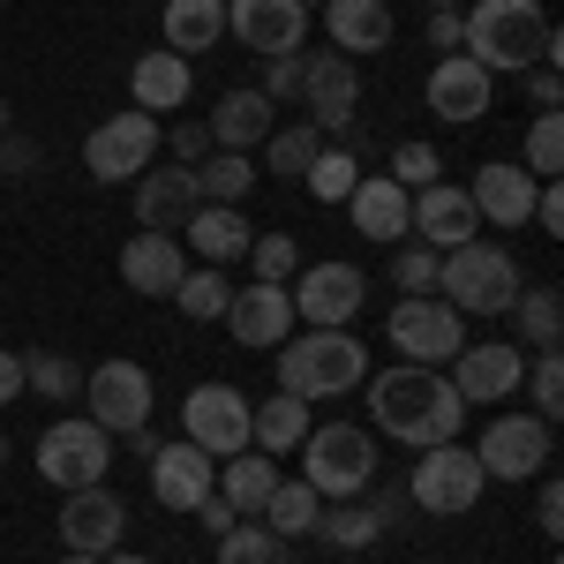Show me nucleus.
<instances>
[{
    "mask_svg": "<svg viewBox=\"0 0 564 564\" xmlns=\"http://www.w3.org/2000/svg\"><path fill=\"white\" fill-rule=\"evenodd\" d=\"M459 53L481 61L489 76H527V68H557L564 39L542 0H467L459 8Z\"/></svg>",
    "mask_w": 564,
    "mask_h": 564,
    "instance_id": "1",
    "label": "nucleus"
},
{
    "mask_svg": "<svg viewBox=\"0 0 564 564\" xmlns=\"http://www.w3.org/2000/svg\"><path fill=\"white\" fill-rule=\"evenodd\" d=\"M369 422L384 436H399L406 452H430V444H452L459 422H467V399L452 391L444 369H414V361H399L384 369L377 384H369Z\"/></svg>",
    "mask_w": 564,
    "mask_h": 564,
    "instance_id": "2",
    "label": "nucleus"
},
{
    "mask_svg": "<svg viewBox=\"0 0 564 564\" xmlns=\"http://www.w3.org/2000/svg\"><path fill=\"white\" fill-rule=\"evenodd\" d=\"M520 263L512 249H497V241H459V249H444L436 257V302H452L459 316H505V308L520 302Z\"/></svg>",
    "mask_w": 564,
    "mask_h": 564,
    "instance_id": "3",
    "label": "nucleus"
},
{
    "mask_svg": "<svg viewBox=\"0 0 564 564\" xmlns=\"http://www.w3.org/2000/svg\"><path fill=\"white\" fill-rule=\"evenodd\" d=\"M279 354V391H294V399H339V391L369 384V347L354 339V332H308V339H286Z\"/></svg>",
    "mask_w": 564,
    "mask_h": 564,
    "instance_id": "4",
    "label": "nucleus"
},
{
    "mask_svg": "<svg viewBox=\"0 0 564 564\" xmlns=\"http://www.w3.org/2000/svg\"><path fill=\"white\" fill-rule=\"evenodd\" d=\"M302 481L324 497V505H339V497H361L369 481H377V436L361 430V422H332V430H308L302 444Z\"/></svg>",
    "mask_w": 564,
    "mask_h": 564,
    "instance_id": "5",
    "label": "nucleus"
},
{
    "mask_svg": "<svg viewBox=\"0 0 564 564\" xmlns=\"http://www.w3.org/2000/svg\"><path fill=\"white\" fill-rule=\"evenodd\" d=\"M489 475H481L475 444H430L422 459H414V475H406V505L414 512H436V520H459V512H475Z\"/></svg>",
    "mask_w": 564,
    "mask_h": 564,
    "instance_id": "6",
    "label": "nucleus"
},
{
    "mask_svg": "<svg viewBox=\"0 0 564 564\" xmlns=\"http://www.w3.org/2000/svg\"><path fill=\"white\" fill-rule=\"evenodd\" d=\"M384 332L399 347V361H414V369H444L452 354L467 347V316L452 302H436V294H399Z\"/></svg>",
    "mask_w": 564,
    "mask_h": 564,
    "instance_id": "7",
    "label": "nucleus"
},
{
    "mask_svg": "<svg viewBox=\"0 0 564 564\" xmlns=\"http://www.w3.org/2000/svg\"><path fill=\"white\" fill-rule=\"evenodd\" d=\"M113 467V436L98 430L90 414H61L53 430L39 436V475L68 497V489H90V481H106Z\"/></svg>",
    "mask_w": 564,
    "mask_h": 564,
    "instance_id": "8",
    "label": "nucleus"
},
{
    "mask_svg": "<svg viewBox=\"0 0 564 564\" xmlns=\"http://www.w3.org/2000/svg\"><path fill=\"white\" fill-rule=\"evenodd\" d=\"M84 406L106 436L151 430V369L143 361H98V369H84Z\"/></svg>",
    "mask_w": 564,
    "mask_h": 564,
    "instance_id": "9",
    "label": "nucleus"
},
{
    "mask_svg": "<svg viewBox=\"0 0 564 564\" xmlns=\"http://www.w3.org/2000/svg\"><path fill=\"white\" fill-rule=\"evenodd\" d=\"M294 316H308V332H347L361 302H369V279H361V263H308L294 271Z\"/></svg>",
    "mask_w": 564,
    "mask_h": 564,
    "instance_id": "10",
    "label": "nucleus"
},
{
    "mask_svg": "<svg viewBox=\"0 0 564 564\" xmlns=\"http://www.w3.org/2000/svg\"><path fill=\"white\" fill-rule=\"evenodd\" d=\"M520 377H527V347L520 339H467L452 354V391L467 406H505L520 399Z\"/></svg>",
    "mask_w": 564,
    "mask_h": 564,
    "instance_id": "11",
    "label": "nucleus"
},
{
    "mask_svg": "<svg viewBox=\"0 0 564 564\" xmlns=\"http://www.w3.org/2000/svg\"><path fill=\"white\" fill-rule=\"evenodd\" d=\"M475 459H481V475H489V481L550 475V422H542V414H497V422L481 430Z\"/></svg>",
    "mask_w": 564,
    "mask_h": 564,
    "instance_id": "12",
    "label": "nucleus"
},
{
    "mask_svg": "<svg viewBox=\"0 0 564 564\" xmlns=\"http://www.w3.org/2000/svg\"><path fill=\"white\" fill-rule=\"evenodd\" d=\"M181 430L196 452H212V459H234V452H249V391L234 384H196L181 399Z\"/></svg>",
    "mask_w": 564,
    "mask_h": 564,
    "instance_id": "13",
    "label": "nucleus"
},
{
    "mask_svg": "<svg viewBox=\"0 0 564 564\" xmlns=\"http://www.w3.org/2000/svg\"><path fill=\"white\" fill-rule=\"evenodd\" d=\"M159 159V121L151 113H113V121H98V129L84 135V166L90 181H135L143 166Z\"/></svg>",
    "mask_w": 564,
    "mask_h": 564,
    "instance_id": "14",
    "label": "nucleus"
},
{
    "mask_svg": "<svg viewBox=\"0 0 564 564\" xmlns=\"http://www.w3.org/2000/svg\"><path fill=\"white\" fill-rule=\"evenodd\" d=\"M302 106H308V129H354V106H361V76L339 45L324 53H302Z\"/></svg>",
    "mask_w": 564,
    "mask_h": 564,
    "instance_id": "15",
    "label": "nucleus"
},
{
    "mask_svg": "<svg viewBox=\"0 0 564 564\" xmlns=\"http://www.w3.org/2000/svg\"><path fill=\"white\" fill-rule=\"evenodd\" d=\"M226 31L249 53H263V61L308 53V8L302 0H226Z\"/></svg>",
    "mask_w": 564,
    "mask_h": 564,
    "instance_id": "16",
    "label": "nucleus"
},
{
    "mask_svg": "<svg viewBox=\"0 0 564 564\" xmlns=\"http://www.w3.org/2000/svg\"><path fill=\"white\" fill-rule=\"evenodd\" d=\"M121 534H129V505H121L106 481H90V489H68V497H61V542H68L76 557H106V550H121Z\"/></svg>",
    "mask_w": 564,
    "mask_h": 564,
    "instance_id": "17",
    "label": "nucleus"
},
{
    "mask_svg": "<svg viewBox=\"0 0 564 564\" xmlns=\"http://www.w3.org/2000/svg\"><path fill=\"white\" fill-rule=\"evenodd\" d=\"M226 332H234V347H249V354H271V347H286L294 339V302H286V286H234V302H226V316H218Z\"/></svg>",
    "mask_w": 564,
    "mask_h": 564,
    "instance_id": "18",
    "label": "nucleus"
},
{
    "mask_svg": "<svg viewBox=\"0 0 564 564\" xmlns=\"http://www.w3.org/2000/svg\"><path fill=\"white\" fill-rule=\"evenodd\" d=\"M406 234H414V241H430L436 257H444V249L475 241L481 218H475V204H467V188H459V181H430V188H414V204H406Z\"/></svg>",
    "mask_w": 564,
    "mask_h": 564,
    "instance_id": "19",
    "label": "nucleus"
},
{
    "mask_svg": "<svg viewBox=\"0 0 564 564\" xmlns=\"http://www.w3.org/2000/svg\"><path fill=\"white\" fill-rule=\"evenodd\" d=\"M430 113L436 121H452V129H475L481 113H489V90H497V76L481 68V61H467V53H444L430 68Z\"/></svg>",
    "mask_w": 564,
    "mask_h": 564,
    "instance_id": "20",
    "label": "nucleus"
},
{
    "mask_svg": "<svg viewBox=\"0 0 564 564\" xmlns=\"http://www.w3.org/2000/svg\"><path fill=\"white\" fill-rule=\"evenodd\" d=\"M212 489H218V459H212V452H196L188 436L151 452V497H159L166 512H196Z\"/></svg>",
    "mask_w": 564,
    "mask_h": 564,
    "instance_id": "21",
    "label": "nucleus"
},
{
    "mask_svg": "<svg viewBox=\"0 0 564 564\" xmlns=\"http://www.w3.org/2000/svg\"><path fill=\"white\" fill-rule=\"evenodd\" d=\"M196 166H143L135 174V218H143V234H174L196 218Z\"/></svg>",
    "mask_w": 564,
    "mask_h": 564,
    "instance_id": "22",
    "label": "nucleus"
},
{
    "mask_svg": "<svg viewBox=\"0 0 564 564\" xmlns=\"http://www.w3.org/2000/svg\"><path fill=\"white\" fill-rule=\"evenodd\" d=\"M467 204H475L481 226H527L534 218V174H527L520 159H489L467 181Z\"/></svg>",
    "mask_w": 564,
    "mask_h": 564,
    "instance_id": "23",
    "label": "nucleus"
},
{
    "mask_svg": "<svg viewBox=\"0 0 564 564\" xmlns=\"http://www.w3.org/2000/svg\"><path fill=\"white\" fill-rule=\"evenodd\" d=\"M406 204H414V196H406L391 174H361L354 196H347V218H354L361 241H384L391 249V241H406Z\"/></svg>",
    "mask_w": 564,
    "mask_h": 564,
    "instance_id": "24",
    "label": "nucleus"
},
{
    "mask_svg": "<svg viewBox=\"0 0 564 564\" xmlns=\"http://www.w3.org/2000/svg\"><path fill=\"white\" fill-rule=\"evenodd\" d=\"M204 129H212L218 151H257L263 135L279 129V106H271L257 84H241V90H226V98L212 106V121H204Z\"/></svg>",
    "mask_w": 564,
    "mask_h": 564,
    "instance_id": "25",
    "label": "nucleus"
},
{
    "mask_svg": "<svg viewBox=\"0 0 564 564\" xmlns=\"http://www.w3.org/2000/svg\"><path fill=\"white\" fill-rule=\"evenodd\" d=\"M129 90H135V113H174V106H188V90H196V68L181 61V53H166V45H151L143 61L129 68Z\"/></svg>",
    "mask_w": 564,
    "mask_h": 564,
    "instance_id": "26",
    "label": "nucleus"
},
{
    "mask_svg": "<svg viewBox=\"0 0 564 564\" xmlns=\"http://www.w3.org/2000/svg\"><path fill=\"white\" fill-rule=\"evenodd\" d=\"M181 271H188V257H181L174 234H135L129 249H121V279H129L135 294H151V302H174Z\"/></svg>",
    "mask_w": 564,
    "mask_h": 564,
    "instance_id": "27",
    "label": "nucleus"
},
{
    "mask_svg": "<svg viewBox=\"0 0 564 564\" xmlns=\"http://www.w3.org/2000/svg\"><path fill=\"white\" fill-rule=\"evenodd\" d=\"M181 241H188V249H196L204 263H218V271H226L234 257H249L257 226L241 218V204H196V218L181 226Z\"/></svg>",
    "mask_w": 564,
    "mask_h": 564,
    "instance_id": "28",
    "label": "nucleus"
},
{
    "mask_svg": "<svg viewBox=\"0 0 564 564\" xmlns=\"http://www.w3.org/2000/svg\"><path fill=\"white\" fill-rule=\"evenodd\" d=\"M159 31H166V53L196 61V53H212L226 39V0H166Z\"/></svg>",
    "mask_w": 564,
    "mask_h": 564,
    "instance_id": "29",
    "label": "nucleus"
},
{
    "mask_svg": "<svg viewBox=\"0 0 564 564\" xmlns=\"http://www.w3.org/2000/svg\"><path fill=\"white\" fill-rule=\"evenodd\" d=\"M324 31H332V45H339V53H384L391 45V8L384 0H332V8H324Z\"/></svg>",
    "mask_w": 564,
    "mask_h": 564,
    "instance_id": "30",
    "label": "nucleus"
},
{
    "mask_svg": "<svg viewBox=\"0 0 564 564\" xmlns=\"http://www.w3.org/2000/svg\"><path fill=\"white\" fill-rule=\"evenodd\" d=\"M271 489H279V459H271V452H257V444H249V452L218 459V497H226L241 520H249V512H263V497H271Z\"/></svg>",
    "mask_w": 564,
    "mask_h": 564,
    "instance_id": "31",
    "label": "nucleus"
},
{
    "mask_svg": "<svg viewBox=\"0 0 564 564\" xmlns=\"http://www.w3.org/2000/svg\"><path fill=\"white\" fill-rule=\"evenodd\" d=\"M308 430H316V422H308V399H294V391H271L263 406H249V444L271 452V459H279V452H294Z\"/></svg>",
    "mask_w": 564,
    "mask_h": 564,
    "instance_id": "32",
    "label": "nucleus"
},
{
    "mask_svg": "<svg viewBox=\"0 0 564 564\" xmlns=\"http://www.w3.org/2000/svg\"><path fill=\"white\" fill-rule=\"evenodd\" d=\"M505 316H520V347H564V294L557 286H520V302L505 308Z\"/></svg>",
    "mask_w": 564,
    "mask_h": 564,
    "instance_id": "33",
    "label": "nucleus"
},
{
    "mask_svg": "<svg viewBox=\"0 0 564 564\" xmlns=\"http://www.w3.org/2000/svg\"><path fill=\"white\" fill-rule=\"evenodd\" d=\"M316 534H324L332 550H377V542H384V520H377L369 497H339L332 512H316Z\"/></svg>",
    "mask_w": 564,
    "mask_h": 564,
    "instance_id": "34",
    "label": "nucleus"
},
{
    "mask_svg": "<svg viewBox=\"0 0 564 564\" xmlns=\"http://www.w3.org/2000/svg\"><path fill=\"white\" fill-rule=\"evenodd\" d=\"M316 512H324V497H316L308 481H279V489L263 497V527H271L279 542H294V534H316Z\"/></svg>",
    "mask_w": 564,
    "mask_h": 564,
    "instance_id": "35",
    "label": "nucleus"
},
{
    "mask_svg": "<svg viewBox=\"0 0 564 564\" xmlns=\"http://www.w3.org/2000/svg\"><path fill=\"white\" fill-rule=\"evenodd\" d=\"M249 188H257L249 151H204V166H196V196L204 204H241Z\"/></svg>",
    "mask_w": 564,
    "mask_h": 564,
    "instance_id": "36",
    "label": "nucleus"
},
{
    "mask_svg": "<svg viewBox=\"0 0 564 564\" xmlns=\"http://www.w3.org/2000/svg\"><path fill=\"white\" fill-rule=\"evenodd\" d=\"M226 302H234V286H226V271H218V263H204V271H181L174 308L188 316V324H218V316H226Z\"/></svg>",
    "mask_w": 564,
    "mask_h": 564,
    "instance_id": "37",
    "label": "nucleus"
},
{
    "mask_svg": "<svg viewBox=\"0 0 564 564\" xmlns=\"http://www.w3.org/2000/svg\"><path fill=\"white\" fill-rule=\"evenodd\" d=\"M263 151H271V174L279 181H302L316 166V151H324V129H308V121H286V129L263 135Z\"/></svg>",
    "mask_w": 564,
    "mask_h": 564,
    "instance_id": "38",
    "label": "nucleus"
},
{
    "mask_svg": "<svg viewBox=\"0 0 564 564\" xmlns=\"http://www.w3.org/2000/svg\"><path fill=\"white\" fill-rule=\"evenodd\" d=\"M354 181H361V159H354L347 143H339V151L324 143V151H316V166L302 174V188L316 196V204H347V196H354Z\"/></svg>",
    "mask_w": 564,
    "mask_h": 564,
    "instance_id": "39",
    "label": "nucleus"
},
{
    "mask_svg": "<svg viewBox=\"0 0 564 564\" xmlns=\"http://www.w3.org/2000/svg\"><path fill=\"white\" fill-rule=\"evenodd\" d=\"M218 564H294V550L271 534V527H249L234 520L226 534H218Z\"/></svg>",
    "mask_w": 564,
    "mask_h": 564,
    "instance_id": "40",
    "label": "nucleus"
},
{
    "mask_svg": "<svg viewBox=\"0 0 564 564\" xmlns=\"http://www.w3.org/2000/svg\"><path fill=\"white\" fill-rule=\"evenodd\" d=\"M23 384L39 391V399H84V369L68 361V354H23Z\"/></svg>",
    "mask_w": 564,
    "mask_h": 564,
    "instance_id": "41",
    "label": "nucleus"
},
{
    "mask_svg": "<svg viewBox=\"0 0 564 564\" xmlns=\"http://www.w3.org/2000/svg\"><path fill=\"white\" fill-rule=\"evenodd\" d=\"M520 384H527V399H534V414H542V422H557V414H564V354L542 347L534 361H527Z\"/></svg>",
    "mask_w": 564,
    "mask_h": 564,
    "instance_id": "42",
    "label": "nucleus"
},
{
    "mask_svg": "<svg viewBox=\"0 0 564 564\" xmlns=\"http://www.w3.org/2000/svg\"><path fill=\"white\" fill-rule=\"evenodd\" d=\"M391 286H406V294H436V249L430 241H391Z\"/></svg>",
    "mask_w": 564,
    "mask_h": 564,
    "instance_id": "43",
    "label": "nucleus"
},
{
    "mask_svg": "<svg viewBox=\"0 0 564 564\" xmlns=\"http://www.w3.org/2000/svg\"><path fill=\"white\" fill-rule=\"evenodd\" d=\"M249 263H257L263 286H286V279L302 271V249H294V234H257V241H249Z\"/></svg>",
    "mask_w": 564,
    "mask_h": 564,
    "instance_id": "44",
    "label": "nucleus"
},
{
    "mask_svg": "<svg viewBox=\"0 0 564 564\" xmlns=\"http://www.w3.org/2000/svg\"><path fill=\"white\" fill-rule=\"evenodd\" d=\"M557 166H564V121L557 113H534V129H527V174L557 181Z\"/></svg>",
    "mask_w": 564,
    "mask_h": 564,
    "instance_id": "45",
    "label": "nucleus"
},
{
    "mask_svg": "<svg viewBox=\"0 0 564 564\" xmlns=\"http://www.w3.org/2000/svg\"><path fill=\"white\" fill-rule=\"evenodd\" d=\"M391 181H399L406 196H414V188H430V181H444L436 143H422V135H414V143H399V151H391Z\"/></svg>",
    "mask_w": 564,
    "mask_h": 564,
    "instance_id": "46",
    "label": "nucleus"
},
{
    "mask_svg": "<svg viewBox=\"0 0 564 564\" xmlns=\"http://www.w3.org/2000/svg\"><path fill=\"white\" fill-rule=\"evenodd\" d=\"M263 98H271V106H294V98H302V53H279V61H263Z\"/></svg>",
    "mask_w": 564,
    "mask_h": 564,
    "instance_id": "47",
    "label": "nucleus"
},
{
    "mask_svg": "<svg viewBox=\"0 0 564 564\" xmlns=\"http://www.w3.org/2000/svg\"><path fill=\"white\" fill-rule=\"evenodd\" d=\"M534 481H542V497H534V527L557 542V534H564V489H557V475H534Z\"/></svg>",
    "mask_w": 564,
    "mask_h": 564,
    "instance_id": "48",
    "label": "nucleus"
},
{
    "mask_svg": "<svg viewBox=\"0 0 564 564\" xmlns=\"http://www.w3.org/2000/svg\"><path fill=\"white\" fill-rule=\"evenodd\" d=\"M527 98H534V113H557V106H564L557 68H527Z\"/></svg>",
    "mask_w": 564,
    "mask_h": 564,
    "instance_id": "49",
    "label": "nucleus"
},
{
    "mask_svg": "<svg viewBox=\"0 0 564 564\" xmlns=\"http://www.w3.org/2000/svg\"><path fill=\"white\" fill-rule=\"evenodd\" d=\"M430 45L459 53V8H430Z\"/></svg>",
    "mask_w": 564,
    "mask_h": 564,
    "instance_id": "50",
    "label": "nucleus"
},
{
    "mask_svg": "<svg viewBox=\"0 0 564 564\" xmlns=\"http://www.w3.org/2000/svg\"><path fill=\"white\" fill-rule=\"evenodd\" d=\"M204 151H212V129H204V121H181L174 129V159H204Z\"/></svg>",
    "mask_w": 564,
    "mask_h": 564,
    "instance_id": "51",
    "label": "nucleus"
},
{
    "mask_svg": "<svg viewBox=\"0 0 564 564\" xmlns=\"http://www.w3.org/2000/svg\"><path fill=\"white\" fill-rule=\"evenodd\" d=\"M188 520H204V527H212V534H226V527L241 520V512H234V505H226V497H218V489H212V497H204V505H196Z\"/></svg>",
    "mask_w": 564,
    "mask_h": 564,
    "instance_id": "52",
    "label": "nucleus"
},
{
    "mask_svg": "<svg viewBox=\"0 0 564 564\" xmlns=\"http://www.w3.org/2000/svg\"><path fill=\"white\" fill-rule=\"evenodd\" d=\"M0 166H8V174H31V166H39V151H31L23 135H0Z\"/></svg>",
    "mask_w": 564,
    "mask_h": 564,
    "instance_id": "53",
    "label": "nucleus"
},
{
    "mask_svg": "<svg viewBox=\"0 0 564 564\" xmlns=\"http://www.w3.org/2000/svg\"><path fill=\"white\" fill-rule=\"evenodd\" d=\"M15 391H23V354H8V347H0V406H8Z\"/></svg>",
    "mask_w": 564,
    "mask_h": 564,
    "instance_id": "54",
    "label": "nucleus"
},
{
    "mask_svg": "<svg viewBox=\"0 0 564 564\" xmlns=\"http://www.w3.org/2000/svg\"><path fill=\"white\" fill-rule=\"evenodd\" d=\"M98 564H151V557H135V550H106Z\"/></svg>",
    "mask_w": 564,
    "mask_h": 564,
    "instance_id": "55",
    "label": "nucleus"
},
{
    "mask_svg": "<svg viewBox=\"0 0 564 564\" xmlns=\"http://www.w3.org/2000/svg\"><path fill=\"white\" fill-rule=\"evenodd\" d=\"M61 564H98V557H76V550H68V557H61Z\"/></svg>",
    "mask_w": 564,
    "mask_h": 564,
    "instance_id": "56",
    "label": "nucleus"
},
{
    "mask_svg": "<svg viewBox=\"0 0 564 564\" xmlns=\"http://www.w3.org/2000/svg\"><path fill=\"white\" fill-rule=\"evenodd\" d=\"M430 8H467V0H430Z\"/></svg>",
    "mask_w": 564,
    "mask_h": 564,
    "instance_id": "57",
    "label": "nucleus"
},
{
    "mask_svg": "<svg viewBox=\"0 0 564 564\" xmlns=\"http://www.w3.org/2000/svg\"><path fill=\"white\" fill-rule=\"evenodd\" d=\"M0 135H8V98H0Z\"/></svg>",
    "mask_w": 564,
    "mask_h": 564,
    "instance_id": "58",
    "label": "nucleus"
},
{
    "mask_svg": "<svg viewBox=\"0 0 564 564\" xmlns=\"http://www.w3.org/2000/svg\"><path fill=\"white\" fill-rule=\"evenodd\" d=\"M302 8H332V0H302Z\"/></svg>",
    "mask_w": 564,
    "mask_h": 564,
    "instance_id": "59",
    "label": "nucleus"
},
{
    "mask_svg": "<svg viewBox=\"0 0 564 564\" xmlns=\"http://www.w3.org/2000/svg\"><path fill=\"white\" fill-rule=\"evenodd\" d=\"M0 459H8V436H0Z\"/></svg>",
    "mask_w": 564,
    "mask_h": 564,
    "instance_id": "60",
    "label": "nucleus"
}]
</instances>
